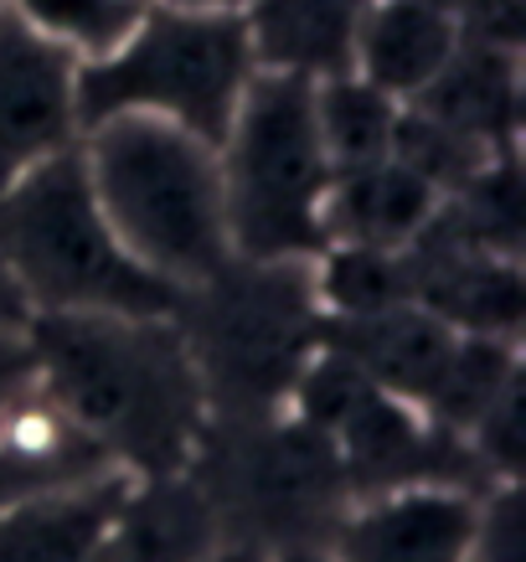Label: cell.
Returning a JSON list of instances; mask_svg holds the SVG:
<instances>
[{
  "mask_svg": "<svg viewBox=\"0 0 526 562\" xmlns=\"http://www.w3.org/2000/svg\"><path fill=\"white\" fill-rule=\"evenodd\" d=\"M36 392L103 460L176 480L206 439V387L170 315H32Z\"/></svg>",
  "mask_w": 526,
  "mask_h": 562,
  "instance_id": "6da1fadb",
  "label": "cell"
},
{
  "mask_svg": "<svg viewBox=\"0 0 526 562\" xmlns=\"http://www.w3.org/2000/svg\"><path fill=\"white\" fill-rule=\"evenodd\" d=\"M78 155L120 248L160 284L187 294L233 258L217 145L166 120L120 114L83 130Z\"/></svg>",
  "mask_w": 526,
  "mask_h": 562,
  "instance_id": "7a4b0ae2",
  "label": "cell"
},
{
  "mask_svg": "<svg viewBox=\"0 0 526 562\" xmlns=\"http://www.w3.org/2000/svg\"><path fill=\"white\" fill-rule=\"evenodd\" d=\"M331 155L315 130V83L254 72L217 139L227 248L248 263H315L325 254Z\"/></svg>",
  "mask_w": 526,
  "mask_h": 562,
  "instance_id": "3957f363",
  "label": "cell"
},
{
  "mask_svg": "<svg viewBox=\"0 0 526 562\" xmlns=\"http://www.w3.org/2000/svg\"><path fill=\"white\" fill-rule=\"evenodd\" d=\"M0 258L32 315H170L176 290L145 273L103 222L72 145L0 191Z\"/></svg>",
  "mask_w": 526,
  "mask_h": 562,
  "instance_id": "277c9868",
  "label": "cell"
},
{
  "mask_svg": "<svg viewBox=\"0 0 526 562\" xmlns=\"http://www.w3.org/2000/svg\"><path fill=\"white\" fill-rule=\"evenodd\" d=\"M181 330L206 387V408H284L294 376L321 351V300L310 263L227 258L197 290L176 294Z\"/></svg>",
  "mask_w": 526,
  "mask_h": 562,
  "instance_id": "5b68a950",
  "label": "cell"
},
{
  "mask_svg": "<svg viewBox=\"0 0 526 562\" xmlns=\"http://www.w3.org/2000/svg\"><path fill=\"white\" fill-rule=\"evenodd\" d=\"M254 72V52L238 16L176 11L150 0L120 47L93 68H78L83 130L120 114H145L217 145Z\"/></svg>",
  "mask_w": 526,
  "mask_h": 562,
  "instance_id": "8992f818",
  "label": "cell"
},
{
  "mask_svg": "<svg viewBox=\"0 0 526 562\" xmlns=\"http://www.w3.org/2000/svg\"><path fill=\"white\" fill-rule=\"evenodd\" d=\"M83 139L78 63L0 11V191Z\"/></svg>",
  "mask_w": 526,
  "mask_h": 562,
  "instance_id": "52a82bcc",
  "label": "cell"
},
{
  "mask_svg": "<svg viewBox=\"0 0 526 562\" xmlns=\"http://www.w3.org/2000/svg\"><path fill=\"white\" fill-rule=\"evenodd\" d=\"M475 491L407 485L367 495L336 531V562H475Z\"/></svg>",
  "mask_w": 526,
  "mask_h": 562,
  "instance_id": "ba28073f",
  "label": "cell"
},
{
  "mask_svg": "<svg viewBox=\"0 0 526 562\" xmlns=\"http://www.w3.org/2000/svg\"><path fill=\"white\" fill-rule=\"evenodd\" d=\"M135 485L139 480L124 470H99L0 506V562H93L120 527Z\"/></svg>",
  "mask_w": 526,
  "mask_h": 562,
  "instance_id": "9c48e42d",
  "label": "cell"
},
{
  "mask_svg": "<svg viewBox=\"0 0 526 562\" xmlns=\"http://www.w3.org/2000/svg\"><path fill=\"white\" fill-rule=\"evenodd\" d=\"M372 5L377 0H254L238 21L258 72L325 83L351 72Z\"/></svg>",
  "mask_w": 526,
  "mask_h": 562,
  "instance_id": "30bf717a",
  "label": "cell"
},
{
  "mask_svg": "<svg viewBox=\"0 0 526 562\" xmlns=\"http://www.w3.org/2000/svg\"><path fill=\"white\" fill-rule=\"evenodd\" d=\"M439 212V187L403 166L398 155H382L372 166L331 176L325 191V248H407Z\"/></svg>",
  "mask_w": 526,
  "mask_h": 562,
  "instance_id": "8fae6325",
  "label": "cell"
},
{
  "mask_svg": "<svg viewBox=\"0 0 526 562\" xmlns=\"http://www.w3.org/2000/svg\"><path fill=\"white\" fill-rule=\"evenodd\" d=\"M455 47L459 32L444 5H434V0H377L367 26H361L351 72L382 88L388 99L413 103L439 78Z\"/></svg>",
  "mask_w": 526,
  "mask_h": 562,
  "instance_id": "7c38bea8",
  "label": "cell"
},
{
  "mask_svg": "<svg viewBox=\"0 0 526 562\" xmlns=\"http://www.w3.org/2000/svg\"><path fill=\"white\" fill-rule=\"evenodd\" d=\"M398 120H403V103L388 99L382 88H372L357 72L315 83V130H321V145L331 155V171L372 166V160L392 155Z\"/></svg>",
  "mask_w": 526,
  "mask_h": 562,
  "instance_id": "4fadbf2b",
  "label": "cell"
},
{
  "mask_svg": "<svg viewBox=\"0 0 526 562\" xmlns=\"http://www.w3.org/2000/svg\"><path fill=\"white\" fill-rule=\"evenodd\" d=\"M145 5L150 0H11V11L78 68H93L120 47L139 26Z\"/></svg>",
  "mask_w": 526,
  "mask_h": 562,
  "instance_id": "5bb4252c",
  "label": "cell"
},
{
  "mask_svg": "<svg viewBox=\"0 0 526 562\" xmlns=\"http://www.w3.org/2000/svg\"><path fill=\"white\" fill-rule=\"evenodd\" d=\"M449 21H455L459 42L495 52L526 47V0H449Z\"/></svg>",
  "mask_w": 526,
  "mask_h": 562,
  "instance_id": "9a60e30c",
  "label": "cell"
},
{
  "mask_svg": "<svg viewBox=\"0 0 526 562\" xmlns=\"http://www.w3.org/2000/svg\"><path fill=\"white\" fill-rule=\"evenodd\" d=\"M475 562H522V495L516 480H495L475 512Z\"/></svg>",
  "mask_w": 526,
  "mask_h": 562,
  "instance_id": "2e32d148",
  "label": "cell"
},
{
  "mask_svg": "<svg viewBox=\"0 0 526 562\" xmlns=\"http://www.w3.org/2000/svg\"><path fill=\"white\" fill-rule=\"evenodd\" d=\"M32 387H36V367H32L26 336H0V424L11 418V408Z\"/></svg>",
  "mask_w": 526,
  "mask_h": 562,
  "instance_id": "e0dca14e",
  "label": "cell"
},
{
  "mask_svg": "<svg viewBox=\"0 0 526 562\" xmlns=\"http://www.w3.org/2000/svg\"><path fill=\"white\" fill-rule=\"evenodd\" d=\"M26 325H32V305H26L21 284L11 279L5 258H0V336H26Z\"/></svg>",
  "mask_w": 526,
  "mask_h": 562,
  "instance_id": "ac0fdd59",
  "label": "cell"
},
{
  "mask_svg": "<svg viewBox=\"0 0 526 562\" xmlns=\"http://www.w3.org/2000/svg\"><path fill=\"white\" fill-rule=\"evenodd\" d=\"M160 5H176V11H206V16H243L254 0H160Z\"/></svg>",
  "mask_w": 526,
  "mask_h": 562,
  "instance_id": "d6986e66",
  "label": "cell"
},
{
  "mask_svg": "<svg viewBox=\"0 0 526 562\" xmlns=\"http://www.w3.org/2000/svg\"><path fill=\"white\" fill-rule=\"evenodd\" d=\"M197 562H269V558H264L254 542H238V547H217V552H202Z\"/></svg>",
  "mask_w": 526,
  "mask_h": 562,
  "instance_id": "ffe728a7",
  "label": "cell"
},
{
  "mask_svg": "<svg viewBox=\"0 0 526 562\" xmlns=\"http://www.w3.org/2000/svg\"><path fill=\"white\" fill-rule=\"evenodd\" d=\"M269 562H336L331 547H284V552H273Z\"/></svg>",
  "mask_w": 526,
  "mask_h": 562,
  "instance_id": "44dd1931",
  "label": "cell"
},
{
  "mask_svg": "<svg viewBox=\"0 0 526 562\" xmlns=\"http://www.w3.org/2000/svg\"><path fill=\"white\" fill-rule=\"evenodd\" d=\"M434 5H444V11H449V0H434Z\"/></svg>",
  "mask_w": 526,
  "mask_h": 562,
  "instance_id": "7402d4cb",
  "label": "cell"
},
{
  "mask_svg": "<svg viewBox=\"0 0 526 562\" xmlns=\"http://www.w3.org/2000/svg\"><path fill=\"white\" fill-rule=\"evenodd\" d=\"M5 5H11V0H0V11H5Z\"/></svg>",
  "mask_w": 526,
  "mask_h": 562,
  "instance_id": "603a6c76",
  "label": "cell"
}]
</instances>
